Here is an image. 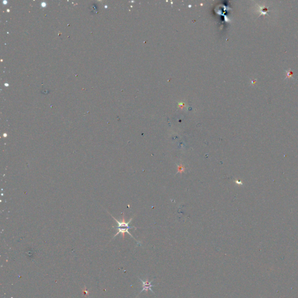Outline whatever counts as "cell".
Here are the masks:
<instances>
[{"label":"cell","instance_id":"obj_1","mask_svg":"<svg viewBox=\"0 0 298 298\" xmlns=\"http://www.w3.org/2000/svg\"><path fill=\"white\" fill-rule=\"evenodd\" d=\"M109 214H110V213H109ZM110 215L111 216L112 218H113L115 220L116 222L118 224V226H117V228L118 230V232L114 235V238H115L117 235H118L119 234H122L123 238H124L125 234V233H128V234L132 238H133L135 241H137H137L136 240V239L135 238L132 236V234L129 232V230H130V229H133V228L137 229V227H135V226H129V223H130L132 220V218L129 220V221L126 222L125 221V218H124V217H123L122 220L119 221L118 220H117L115 218H114V217H113L110 214Z\"/></svg>","mask_w":298,"mask_h":298},{"label":"cell","instance_id":"obj_2","mask_svg":"<svg viewBox=\"0 0 298 298\" xmlns=\"http://www.w3.org/2000/svg\"><path fill=\"white\" fill-rule=\"evenodd\" d=\"M138 278H139L140 281L142 282V289L141 290L139 294H141L143 291H147L149 290L151 291L153 294H154L153 291L152 290V288L156 286L152 284V282L154 281L153 280L151 281H144L142 279H141L140 277H138Z\"/></svg>","mask_w":298,"mask_h":298},{"label":"cell","instance_id":"obj_3","mask_svg":"<svg viewBox=\"0 0 298 298\" xmlns=\"http://www.w3.org/2000/svg\"><path fill=\"white\" fill-rule=\"evenodd\" d=\"M286 72L287 77H290L293 75V73L290 70H289V71H286Z\"/></svg>","mask_w":298,"mask_h":298}]
</instances>
